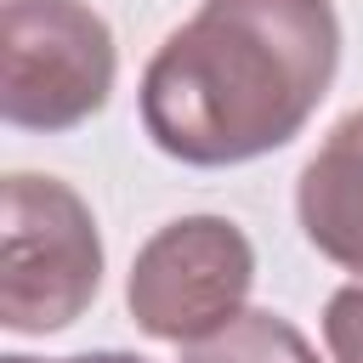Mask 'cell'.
<instances>
[{
  "label": "cell",
  "instance_id": "cell-1",
  "mask_svg": "<svg viewBox=\"0 0 363 363\" xmlns=\"http://www.w3.org/2000/svg\"><path fill=\"white\" fill-rule=\"evenodd\" d=\"M340 68L329 0H204L142 68V130L193 170L289 147Z\"/></svg>",
  "mask_w": 363,
  "mask_h": 363
},
{
  "label": "cell",
  "instance_id": "cell-2",
  "mask_svg": "<svg viewBox=\"0 0 363 363\" xmlns=\"http://www.w3.org/2000/svg\"><path fill=\"white\" fill-rule=\"evenodd\" d=\"M0 227V329L57 335L102 289V233L91 204L62 176L11 170Z\"/></svg>",
  "mask_w": 363,
  "mask_h": 363
},
{
  "label": "cell",
  "instance_id": "cell-3",
  "mask_svg": "<svg viewBox=\"0 0 363 363\" xmlns=\"http://www.w3.org/2000/svg\"><path fill=\"white\" fill-rule=\"evenodd\" d=\"M119 51L102 11L85 0L0 6V119L17 130H74L113 96Z\"/></svg>",
  "mask_w": 363,
  "mask_h": 363
},
{
  "label": "cell",
  "instance_id": "cell-4",
  "mask_svg": "<svg viewBox=\"0 0 363 363\" xmlns=\"http://www.w3.org/2000/svg\"><path fill=\"white\" fill-rule=\"evenodd\" d=\"M255 284V250L227 216H176L130 261L125 306L142 335L164 346H199L244 318Z\"/></svg>",
  "mask_w": 363,
  "mask_h": 363
},
{
  "label": "cell",
  "instance_id": "cell-5",
  "mask_svg": "<svg viewBox=\"0 0 363 363\" xmlns=\"http://www.w3.org/2000/svg\"><path fill=\"white\" fill-rule=\"evenodd\" d=\"M295 221L306 244L363 284V108L329 125L295 182Z\"/></svg>",
  "mask_w": 363,
  "mask_h": 363
},
{
  "label": "cell",
  "instance_id": "cell-6",
  "mask_svg": "<svg viewBox=\"0 0 363 363\" xmlns=\"http://www.w3.org/2000/svg\"><path fill=\"white\" fill-rule=\"evenodd\" d=\"M182 363H318L306 335L278 312H244L221 335L182 346Z\"/></svg>",
  "mask_w": 363,
  "mask_h": 363
},
{
  "label": "cell",
  "instance_id": "cell-7",
  "mask_svg": "<svg viewBox=\"0 0 363 363\" xmlns=\"http://www.w3.org/2000/svg\"><path fill=\"white\" fill-rule=\"evenodd\" d=\"M323 346H329V363H363V284H346L329 295Z\"/></svg>",
  "mask_w": 363,
  "mask_h": 363
},
{
  "label": "cell",
  "instance_id": "cell-8",
  "mask_svg": "<svg viewBox=\"0 0 363 363\" xmlns=\"http://www.w3.org/2000/svg\"><path fill=\"white\" fill-rule=\"evenodd\" d=\"M62 363H147V357H130V352H79V357H62Z\"/></svg>",
  "mask_w": 363,
  "mask_h": 363
},
{
  "label": "cell",
  "instance_id": "cell-9",
  "mask_svg": "<svg viewBox=\"0 0 363 363\" xmlns=\"http://www.w3.org/2000/svg\"><path fill=\"white\" fill-rule=\"evenodd\" d=\"M0 363H40V357H0ZM57 363H62V357H57Z\"/></svg>",
  "mask_w": 363,
  "mask_h": 363
}]
</instances>
